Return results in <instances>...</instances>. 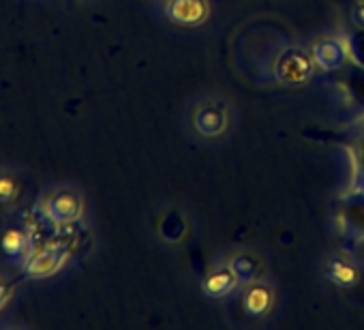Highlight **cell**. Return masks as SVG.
<instances>
[{"label": "cell", "mask_w": 364, "mask_h": 330, "mask_svg": "<svg viewBox=\"0 0 364 330\" xmlns=\"http://www.w3.org/2000/svg\"><path fill=\"white\" fill-rule=\"evenodd\" d=\"M191 120L202 137H219L230 129V110L219 101H204L196 105Z\"/></svg>", "instance_id": "5b68a950"}, {"label": "cell", "mask_w": 364, "mask_h": 330, "mask_svg": "<svg viewBox=\"0 0 364 330\" xmlns=\"http://www.w3.org/2000/svg\"><path fill=\"white\" fill-rule=\"evenodd\" d=\"M39 215L54 228H67L84 215V200L77 191L56 189L41 202Z\"/></svg>", "instance_id": "6da1fadb"}, {"label": "cell", "mask_w": 364, "mask_h": 330, "mask_svg": "<svg viewBox=\"0 0 364 330\" xmlns=\"http://www.w3.org/2000/svg\"><path fill=\"white\" fill-rule=\"evenodd\" d=\"M351 22L355 28H362L364 31V0H360V3L353 5L351 9Z\"/></svg>", "instance_id": "7c38bea8"}, {"label": "cell", "mask_w": 364, "mask_h": 330, "mask_svg": "<svg viewBox=\"0 0 364 330\" xmlns=\"http://www.w3.org/2000/svg\"><path fill=\"white\" fill-rule=\"evenodd\" d=\"M69 257V251L63 243H48L37 247L28 262L22 266V275L26 279H46L56 275Z\"/></svg>", "instance_id": "3957f363"}, {"label": "cell", "mask_w": 364, "mask_h": 330, "mask_svg": "<svg viewBox=\"0 0 364 330\" xmlns=\"http://www.w3.org/2000/svg\"><path fill=\"white\" fill-rule=\"evenodd\" d=\"M326 279L343 289L353 287L360 281V270L358 266L347 260V257H332L326 264Z\"/></svg>", "instance_id": "30bf717a"}, {"label": "cell", "mask_w": 364, "mask_h": 330, "mask_svg": "<svg viewBox=\"0 0 364 330\" xmlns=\"http://www.w3.org/2000/svg\"><path fill=\"white\" fill-rule=\"evenodd\" d=\"M14 283H9V281H0V309H3L9 300H11V296H14Z\"/></svg>", "instance_id": "4fadbf2b"}, {"label": "cell", "mask_w": 364, "mask_h": 330, "mask_svg": "<svg viewBox=\"0 0 364 330\" xmlns=\"http://www.w3.org/2000/svg\"><path fill=\"white\" fill-rule=\"evenodd\" d=\"M311 58L315 67L323 71H334L345 65V46L334 37H321L311 46Z\"/></svg>", "instance_id": "52a82bcc"}, {"label": "cell", "mask_w": 364, "mask_h": 330, "mask_svg": "<svg viewBox=\"0 0 364 330\" xmlns=\"http://www.w3.org/2000/svg\"><path fill=\"white\" fill-rule=\"evenodd\" d=\"M274 75L285 86H304L315 75V63L311 52L300 48H287L279 54L274 63Z\"/></svg>", "instance_id": "7a4b0ae2"}, {"label": "cell", "mask_w": 364, "mask_h": 330, "mask_svg": "<svg viewBox=\"0 0 364 330\" xmlns=\"http://www.w3.org/2000/svg\"><path fill=\"white\" fill-rule=\"evenodd\" d=\"M165 16L176 26L196 28L208 20L210 7L206 0H165Z\"/></svg>", "instance_id": "8992f818"}, {"label": "cell", "mask_w": 364, "mask_h": 330, "mask_svg": "<svg viewBox=\"0 0 364 330\" xmlns=\"http://www.w3.org/2000/svg\"><path fill=\"white\" fill-rule=\"evenodd\" d=\"M238 277L232 270V266H219L215 270H210L204 281H202V292L210 298H223L228 294H232L238 285Z\"/></svg>", "instance_id": "ba28073f"}, {"label": "cell", "mask_w": 364, "mask_h": 330, "mask_svg": "<svg viewBox=\"0 0 364 330\" xmlns=\"http://www.w3.org/2000/svg\"><path fill=\"white\" fill-rule=\"evenodd\" d=\"M37 249L31 230L20 225H9L0 230V257L14 266H24L33 251Z\"/></svg>", "instance_id": "277c9868"}, {"label": "cell", "mask_w": 364, "mask_h": 330, "mask_svg": "<svg viewBox=\"0 0 364 330\" xmlns=\"http://www.w3.org/2000/svg\"><path fill=\"white\" fill-rule=\"evenodd\" d=\"M20 196H22L20 179L9 170L0 172V204H16Z\"/></svg>", "instance_id": "8fae6325"}, {"label": "cell", "mask_w": 364, "mask_h": 330, "mask_svg": "<svg viewBox=\"0 0 364 330\" xmlns=\"http://www.w3.org/2000/svg\"><path fill=\"white\" fill-rule=\"evenodd\" d=\"M245 311L253 317H264L274 307V292L266 283H251L242 294Z\"/></svg>", "instance_id": "9c48e42d"}]
</instances>
